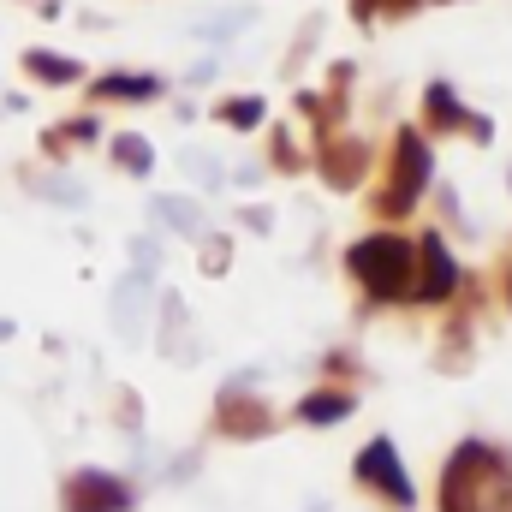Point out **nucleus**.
Returning <instances> with one entry per match:
<instances>
[{"label":"nucleus","instance_id":"nucleus-1","mask_svg":"<svg viewBox=\"0 0 512 512\" xmlns=\"http://www.w3.org/2000/svg\"><path fill=\"white\" fill-rule=\"evenodd\" d=\"M441 512H512V477L483 441H465L453 453L441 477Z\"/></svg>","mask_w":512,"mask_h":512},{"label":"nucleus","instance_id":"nucleus-2","mask_svg":"<svg viewBox=\"0 0 512 512\" xmlns=\"http://www.w3.org/2000/svg\"><path fill=\"white\" fill-rule=\"evenodd\" d=\"M346 268L364 280L370 298H405V292H417V280H411V239H399V233L358 239L352 256H346Z\"/></svg>","mask_w":512,"mask_h":512},{"label":"nucleus","instance_id":"nucleus-3","mask_svg":"<svg viewBox=\"0 0 512 512\" xmlns=\"http://www.w3.org/2000/svg\"><path fill=\"white\" fill-rule=\"evenodd\" d=\"M423 185H429V143L417 137V131H399V143H393V173H387V197L382 209L387 215H405L417 197H423Z\"/></svg>","mask_w":512,"mask_h":512},{"label":"nucleus","instance_id":"nucleus-4","mask_svg":"<svg viewBox=\"0 0 512 512\" xmlns=\"http://www.w3.org/2000/svg\"><path fill=\"white\" fill-rule=\"evenodd\" d=\"M131 507V489L108 471H78L66 477V512H126Z\"/></svg>","mask_w":512,"mask_h":512},{"label":"nucleus","instance_id":"nucleus-5","mask_svg":"<svg viewBox=\"0 0 512 512\" xmlns=\"http://www.w3.org/2000/svg\"><path fill=\"white\" fill-rule=\"evenodd\" d=\"M358 477H364L376 495L399 501V507H411V483H405V465H399L393 441H370V447L358 453Z\"/></svg>","mask_w":512,"mask_h":512},{"label":"nucleus","instance_id":"nucleus-6","mask_svg":"<svg viewBox=\"0 0 512 512\" xmlns=\"http://www.w3.org/2000/svg\"><path fill=\"white\" fill-rule=\"evenodd\" d=\"M459 292V262L447 256V239L441 233H429L423 239V274H417V298L423 304H447Z\"/></svg>","mask_w":512,"mask_h":512},{"label":"nucleus","instance_id":"nucleus-7","mask_svg":"<svg viewBox=\"0 0 512 512\" xmlns=\"http://www.w3.org/2000/svg\"><path fill=\"white\" fill-rule=\"evenodd\" d=\"M364 167H370V149H364L358 137H334V143H322V179H328L334 191H352V185L364 179Z\"/></svg>","mask_w":512,"mask_h":512},{"label":"nucleus","instance_id":"nucleus-8","mask_svg":"<svg viewBox=\"0 0 512 512\" xmlns=\"http://www.w3.org/2000/svg\"><path fill=\"white\" fill-rule=\"evenodd\" d=\"M149 274H126L120 286H114V328H120V340H137L143 334V310H149Z\"/></svg>","mask_w":512,"mask_h":512},{"label":"nucleus","instance_id":"nucleus-9","mask_svg":"<svg viewBox=\"0 0 512 512\" xmlns=\"http://www.w3.org/2000/svg\"><path fill=\"white\" fill-rule=\"evenodd\" d=\"M221 429H227V435H239V441L268 435V405H262V399H239V387H233V393H221Z\"/></svg>","mask_w":512,"mask_h":512},{"label":"nucleus","instance_id":"nucleus-10","mask_svg":"<svg viewBox=\"0 0 512 512\" xmlns=\"http://www.w3.org/2000/svg\"><path fill=\"white\" fill-rule=\"evenodd\" d=\"M96 96L102 102H149V96H161V84L143 72H108V78H96Z\"/></svg>","mask_w":512,"mask_h":512},{"label":"nucleus","instance_id":"nucleus-11","mask_svg":"<svg viewBox=\"0 0 512 512\" xmlns=\"http://www.w3.org/2000/svg\"><path fill=\"white\" fill-rule=\"evenodd\" d=\"M429 120H435V126H465V131H477V137L489 131L483 120H471V114L459 108V96H453L447 84H429Z\"/></svg>","mask_w":512,"mask_h":512},{"label":"nucleus","instance_id":"nucleus-12","mask_svg":"<svg viewBox=\"0 0 512 512\" xmlns=\"http://www.w3.org/2000/svg\"><path fill=\"white\" fill-rule=\"evenodd\" d=\"M155 221H167L179 239H197V233H203V209H197L191 197H161V203H155Z\"/></svg>","mask_w":512,"mask_h":512},{"label":"nucleus","instance_id":"nucleus-13","mask_svg":"<svg viewBox=\"0 0 512 512\" xmlns=\"http://www.w3.org/2000/svg\"><path fill=\"white\" fill-rule=\"evenodd\" d=\"M108 149H114V167H126V173H149V167H155V149H149L137 131H120Z\"/></svg>","mask_w":512,"mask_h":512},{"label":"nucleus","instance_id":"nucleus-14","mask_svg":"<svg viewBox=\"0 0 512 512\" xmlns=\"http://www.w3.org/2000/svg\"><path fill=\"white\" fill-rule=\"evenodd\" d=\"M24 66L42 78V84H72L78 78V60H60V54H42V48H30L24 54Z\"/></svg>","mask_w":512,"mask_h":512},{"label":"nucleus","instance_id":"nucleus-15","mask_svg":"<svg viewBox=\"0 0 512 512\" xmlns=\"http://www.w3.org/2000/svg\"><path fill=\"white\" fill-rule=\"evenodd\" d=\"M346 411H352V399H346V393H310V399L298 405V417H304V423H340Z\"/></svg>","mask_w":512,"mask_h":512},{"label":"nucleus","instance_id":"nucleus-16","mask_svg":"<svg viewBox=\"0 0 512 512\" xmlns=\"http://www.w3.org/2000/svg\"><path fill=\"white\" fill-rule=\"evenodd\" d=\"M221 120H227V126H239V131L262 126V96H239V102H227V108H221Z\"/></svg>","mask_w":512,"mask_h":512},{"label":"nucleus","instance_id":"nucleus-17","mask_svg":"<svg viewBox=\"0 0 512 512\" xmlns=\"http://www.w3.org/2000/svg\"><path fill=\"white\" fill-rule=\"evenodd\" d=\"M185 167H191V173H197V179H209V185H215V179H221V167H215V161H203V155H197V149H191V155H185Z\"/></svg>","mask_w":512,"mask_h":512},{"label":"nucleus","instance_id":"nucleus-18","mask_svg":"<svg viewBox=\"0 0 512 512\" xmlns=\"http://www.w3.org/2000/svg\"><path fill=\"white\" fill-rule=\"evenodd\" d=\"M245 227H256V233H268V227H274V215H268V209H245Z\"/></svg>","mask_w":512,"mask_h":512},{"label":"nucleus","instance_id":"nucleus-19","mask_svg":"<svg viewBox=\"0 0 512 512\" xmlns=\"http://www.w3.org/2000/svg\"><path fill=\"white\" fill-rule=\"evenodd\" d=\"M364 12H376V6H411V0H358Z\"/></svg>","mask_w":512,"mask_h":512}]
</instances>
